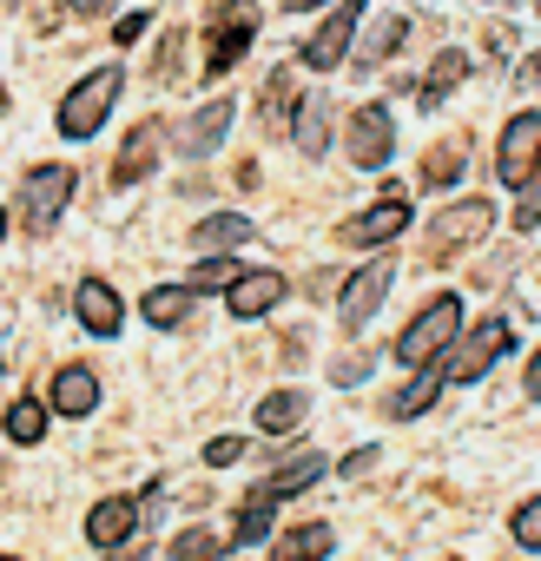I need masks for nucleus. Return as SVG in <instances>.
<instances>
[{"label": "nucleus", "instance_id": "nucleus-6", "mask_svg": "<svg viewBox=\"0 0 541 561\" xmlns=\"http://www.w3.org/2000/svg\"><path fill=\"white\" fill-rule=\"evenodd\" d=\"M344 152H350V165H364V172H383V165H390V152H396V119H390L383 100H370V106L350 113Z\"/></svg>", "mask_w": 541, "mask_h": 561}, {"label": "nucleus", "instance_id": "nucleus-10", "mask_svg": "<svg viewBox=\"0 0 541 561\" xmlns=\"http://www.w3.org/2000/svg\"><path fill=\"white\" fill-rule=\"evenodd\" d=\"M396 285V264L390 257H377V264H364L350 285H344V298H337V324L344 331H364L370 318H377V305H383V291Z\"/></svg>", "mask_w": 541, "mask_h": 561}, {"label": "nucleus", "instance_id": "nucleus-39", "mask_svg": "<svg viewBox=\"0 0 541 561\" xmlns=\"http://www.w3.org/2000/svg\"><path fill=\"white\" fill-rule=\"evenodd\" d=\"M528 397H534V403H541V351H534V357H528Z\"/></svg>", "mask_w": 541, "mask_h": 561}, {"label": "nucleus", "instance_id": "nucleus-34", "mask_svg": "<svg viewBox=\"0 0 541 561\" xmlns=\"http://www.w3.org/2000/svg\"><path fill=\"white\" fill-rule=\"evenodd\" d=\"M508 528H515V541H521V548H541V495H528V502L515 508V522H508Z\"/></svg>", "mask_w": 541, "mask_h": 561}, {"label": "nucleus", "instance_id": "nucleus-25", "mask_svg": "<svg viewBox=\"0 0 541 561\" xmlns=\"http://www.w3.org/2000/svg\"><path fill=\"white\" fill-rule=\"evenodd\" d=\"M337 548V528L331 522H304L298 535H285L278 548H270V561H324Z\"/></svg>", "mask_w": 541, "mask_h": 561}, {"label": "nucleus", "instance_id": "nucleus-21", "mask_svg": "<svg viewBox=\"0 0 541 561\" xmlns=\"http://www.w3.org/2000/svg\"><path fill=\"white\" fill-rule=\"evenodd\" d=\"M291 139H298V152H311V159L331 152V100H324V93H304V106L291 113Z\"/></svg>", "mask_w": 541, "mask_h": 561}, {"label": "nucleus", "instance_id": "nucleus-40", "mask_svg": "<svg viewBox=\"0 0 541 561\" xmlns=\"http://www.w3.org/2000/svg\"><path fill=\"white\" fill-rule=\"evenodd\" d=\"M73 14H106V0H67Z\"/></svg>", "mask_w": 541, "mask_h": 561}, {"label": "nucleus", "instance_id": "nucleus-16", "mask_svg": "<svg viewBox=\"0 0 541 561\" xmlns=\"http://www.w3.org/2000/svg\"><path fill=\"white\" fill-rule=\"evenodd\" d=\"M133 528H139V502L133 495H106L87 515V541L93 548H119V541H133Z\"/></svg>", "mask_w": 541, "mask_h": 561}, {"label": "nucleus", "instance_id": "nucleus-30", "mask_svg": "<svg viewBox=\"0 0 541 561\" xmlns=\"http://www.w3.org/2000/svg\"><path fill=\"white\" fill-rule=\"evenodd\" d=\"M462 172H469L462 146H429V152H423V185H436V192H442V185H456Z\"/></svg>", "mask_w": 541, "mask_h": 561}, {"label": "nucleus", "instance_id": "nucleus-42", "mask_svg": "<svg viewBox=\"0 0 541 561\" xmlns=\"http://www.w3.org/2000/svg\"><path fill=\"white\" fill-rule=\"evenodd\" d=\"M528 73H534V80H541V54H534V67H528Z\"/></svg>", "mask_w": 541, "mask_h": 561}, {"label": "nucleus", "instance_id": "nucleus-4", "mask_svg": "<svg viewBox=\"0 0 541 561\" xmlns=\"http://www.w3.org/2000/svg\"><path fill=\"white\" fill-rule=\"evenodd\" d=\"M73 185H80V172H73L67 159H54V165H34V172L21 179V225H27V231H54V218L67 211Z\"/></svg>", "mask_w": 541, "mask_h": 561}, {"label": "nucleus", "instance_id": "nucleus-36", "mask_svg": "<svg viewBox=\"0 0 541 561\" xmlns=\"http://www.w3.org/2000/svg\"><path fill=\"white\" fill-rule=\"evenodd\" d=\"M146 27H152V8H139V14H126V21L113 27V47H139V41H146Z\"/></svg>", "mask_w": 541, "mask_h": 561}, {"label": "nucleus", "instance_id": "nucleus-11", "mask_svg": "<svg viewBox=\"0 0 541 561\" xmlns=\"http://www.w3.org/2000/svg\"><path fill=\"white\" fill-rule=\"evenodd\" d=\"M403 225H410V198H403V185H383V198L344 225V244L370 251V244H390V238H403Z\"/></svg>", "mask_w": 541, "mask_h": 561}, {"label": "nucleus", "instance_id": "nucleus-27", "mask_svg": "<svg viewBox=\"0 0 541 561\" xmlns=\"http://www.w3.org/2000/svg\"><path fill=\"white\" fill-rule=\"evenodd\" d=\"M244 271V257L238 251H211V257H198L192 264V277H185V291L198 298V291H231V277Z\"/></svg>", "mask_w": 541, "mask_h": 561}, {"label": "nucleus", "instance_id": "nucleus-13", "mask_svg": "<svg viewBox=\"0 0 541 561\" xmlns=\"http://www.w3.org/2000/svg\"><path fill=\"white\" fill-rule=\"evenodd\" d=\"M285 271H238L231 277V318H264V311H278L285 305Z\"/></svg>", "mask_w": 541, "mask_h": 561}, {"label": "nucleus", "instance_id": "nucleus-17", "mask_svg": "<svg viewBox=\"0 0 541 561\" xmlns=\"http://www.w3.org/2000/svg\"><path fill=\"white\" fill-rule=\"evenodd\" d=\"M159 119H139L133 133H126V146H119V159H113V185H133V179H146L152 165H159Z\"/></svg>", "mask_w": 541, "mask_h": 561}, {"label": "nucleus", "instance_id": "nucleus-19", "mask_svg": "<svg viewBox=\"0 0 541 561\" xmlns=\"http://www.w3.org/2000/svg\"><path fill=\"white\" fill-rule=\"evenodd\" d=\"M60 416H93L100 410V377L87 370V364H67L60 377H54V397H47Z\"/></svg>", "mask_w": 541, "mask_h": 561}, {"label": "nucleus", "instance_id": "nucleus-35", "mask_svg": "<svg viewBox=\"0 0 541 561\" xmlns=\"http://www.w3.org/2000/svg\"><path fill=\"white\" fill-rule=\"evenodd\" d=\"M370 364H377V357L350 351V357H337V364H331V383H344V390H350V383H364V377H370Z\"/></svg>", "mask_w": 541, "mask_h": 561}, {"label": "nucleus", "instance_id": "nucleus-26", "mask_svg": "<svg viewBox=\"0 0 541 561\" xmlns=\"http://www.w3.org/2000/svg\"><path fill=\"white\" fill-rule=\"evenodd\" d=\"M139 318L159 324V331H179V324L192 318V291H185V285H159V291L139 298Z\"/></svg>", "mask_w": 541, "mask_h": 561}, {"label": "nucleus", "instance_id": "nucleus-8", "mask_svg": "<svg viewBox=\"0 0 541 561\" xmlns=\"http://www.w3.org/2000/svg\"><path fill=\"white\" fill-rule=\"evenodd\" d=\"M534 165H541V106L515 113V119L502 126V146H495V172H502V185H508V192H515Z\"/></svg>", "mask_w": 541, "mask_h": 561}, {"label": "nucleus", "instance_id": "nucleus-41", "mask_svg": "<svg viewBox=\"0 0 541 561\" xmlns=\"http://www.w3.org/2000/svg\"><path fill=\"white\" fill-rule=\"evenodd\" d=\"M311 8H324V0H285V14H311Z\"/></svg>", "mask_w": 541, "mask_h": 561}, {"label": "nucleus", "instance_id": "nucleus-5", "mask_svg": "<svg viewBox=\"0 0 541 561\" xmlns=\"http://www.w3.org/2000/svg\"><path fill=\"white\" fill-rule=\"evenodd\" d=\"M257 41V8L251 0H225V8L211 14V54H205V80H225Z\"/></svg>", "mask_w": 541, "mask_h": 561}, {"label": "nucleus", "instance_id": "nucleus-2", "mask_svg": "<svg viewBox=\"0 0 541 561\" xmlns=\"http://www.w3.org/2000/svg\"><path fill=\"white\" fill-rule=\"evenodd\" d=\"M456 331H462V298H429L410 324H403V337H396V364L403 370H416V364H429V357H442L449 344H456Z\"/></svg>", "mask_w": 541, "mask_h": 561}, {"label": "nucleus", "instance_id": "nucleus-37", "mask_svg": "<svg viewBox=\"0 0 541 561\" xmlns=\"http://www.w3.org/2000/svg\"><path fill=\"white\" fill-rule=\"evenodd\" d=\"M238 456H244V436H211V443H205V462H211V469H231Z\"/></svg>", "mask_w": 541, "mask_h": 561}, {"label": "nucleus", "instance_id": "nucleus-14", "mask_svg": "<svg viewBox=\"0 0 541 561\" xmlns=\"http://www.w3.org/2000/svg\"><path fill=\"white\" fill-rule=\"evenodd\" d=\"M73 311H80V324H87L93 337H119V331H126V311H119V298H113L106 277H80Z\"/></svg>", "mask_w": 541, "mask_h": 561}, {"label": "nucleus", "instance_id": "nucleus-20", "mask_svg": "<svg viewBox=\"0 0 541 561\" xmlns=\"http://www.w3.org/2000/svg\"><path fill=\"white\" fill-rule=\"evenodd\" d=\"M462 80H469V54H462V47H442V54L429 60V73L416 80V100H423V106H442Z\"/></svg>", "mask_w": 541, "mask_h": 561}, {"label": "nucleus", "instance_id": "nucleus-23", "mask_svg": "<svg viewBox=\"0 0 541 561\" xmlns=\"http://www.w3.org/2000/svg\"><path fill=\"white\" fill-rule=\"evenodd\" d=\"M304 416H311V397H304V390H270V397L257 403V430H264V436H291Z\"/></svg>", "mask_w": 541, "mask_h": 561}, {"label": "nucleus", "instance_id": "nucleus-24", "mask_svg": "<svg viewBox=\"0 0 541 561\" xmlns=\"http://www.w3.org/2000/svg\"><path fill=\"white\" fill-rule=\"evenodd\" d=\"M298 67H278V73H270L264 80V100H257V119L270 126V133H278V126H291V113H298Z\"/></svg>", "mask_w": 541, "mask_h": 561}, {"label": "nucleus", "instance_id": "nucleus-44", "mask_svg": "<svg viewBox=\"0 0 541 561\" xmlns=\"http://www.w3.org/2000/svg\"><path fill=\"white\" fill-rule=\"evenodd\" d=\"M0 561H14V554H0Z\"/></svg>", "mask_w": 541, "mask_h": 561}, {"label": "nucleus", "instance_id": "nucleus-9", "mask_svg": "<svg viewBox=\"0 0 541 561\" xmlns=\"http://www.w3.org/2000/svg\"><path fill=\"white\" fill-rule=\"evenodd\" d=\"M357 21H364V0H337V14H331V21L304 41V54H298V60H304L311 73L344 67V60H350V41H357Z\"/></svg>", "mask_w": 541, "mask_h": 561}, {"label": "nucleus", "instance_id": "nucleus-3", "mask_svg": "<svg viewBox=\"0 0 541 561\" xmlns=\"http://www.w3.org/2000/svg\"><path fill=\"white\" fill-rule=\"evenodd\" d=\"M508 351H515V324H508V318H482L475 331H462V337L442 351V377H449V383H475V377H488L495 357H508Z\"/></svg>", "mask_w": 541, "mask_h": 561}, {"label": "nucleus", "instance_id": "nucleus-18", "mask_svg": "<svg viewBox=\"0 0 541 561\" xmlns=\"http://www.w3.org/2000/svg\"><path fill=\"white\" fill-rule=\"evenodd\" d=\"M251 238H257V225H251L244 211H211V218L192 225V251H205V257H211V251H244Z\"/></svg>", "mask_w": 541, "mask_h": 561}, {"label": "nucleus", "instance_id": "nucleus-1", "mask_svg": "<svg viewBox=\"0 0 541 561\" xmlns=\"http://www.w3.org/2000/svg\"><path fill=\"white\" fill-rule=\"evenodd\" d=\"M119 87H126V73H119V67H93L87 80H73V93H67V100H60V113H54L60 139H93V133L106 126V113H113Z\"/></svg>", "mask_w": 541, "mask_h": 561}, {"label": "nucleus", "instance_id": "nucleus-38", "mask_svg": "<svg viewBox=\"0 0 541 561\" xmlns=\"http://www.w3.org/2000/svg\"><path fill=\"white\" fill-rule=\"evenodd\" d=\"M370 462H377V449H350V456H344V476H364Z\"/></svg>", "mask_w": 541, "mask_h": 561}, {"label": "nucleus", "instance_id": "nucleus-7", "mask_svg": "<svg viewBox=\"0 0 541 561\" xmlns=\"http://www.w3.org/2000/svg\"><path fill=\"white\" fill-rule=\"evenodd\" d=\"M488 231H495V205H488V198H462V205H449V211L429 225V257H456V251L482 244Z\"/></svg>", "mask_w": 541, "mask_h": 561}, {"label": "nucleus", "instance_id": "nucleus-12", "mask_svg": "<svg viewBox=\"0 0 541 561\" xmlns=\"http://www.w3.org/2000/svg\"><path fill=\"white\" fill-rule=\"evenodd\" d=\"M231 113H238V106H231V93L205 100V106H198V113L185 119V133H179L185 146H179V152H185V159H211V152L225 146V133H231Z\"/></svg>", "mask_w": 541, "mask_h": 561}, {"label": "nucleus", "instance_id": "nucleus-32", "mask_svg": "<svg viewBox=\"0 0 541 561\" xmlns=\"http://www.w3.org/2000/svg\"><path fill=\"white\" fill-rule=\"evenodd\" d=\"M225 554V541L211 535V528H185L179 541H172V561H218Z\"/></svg>", "mask_w": 541, "mask_h": 561}, {"label": "nucleus", "instance_id": "nucleus-33", "mask_svg": "<svg viewBox=\"0 0 541 561\" xmlns=\"http://www.w3.org/2000/svg\"><path fill=\"white\" fill-rule=\"evenodd\" d=\"M515 192H521V205H515V225H521V231H534V225H541V165H534V172H528Z\"/></svg>", "mask_w": 541, "mask_h": 561}, {"label": "nucleus", "instance_id": "nucleus-43", "mask_svg": "<svg viewBox=\"0 0 541 561\" xmlns=\"http://www.w3.org/2000/svg\"><path fill=\"white\" fill-rule=\"evenodd\" d=\"M0 231H8V211H0Z\"/></svg>", "mask_w": 541, "mask_h": 561}, {"label": "nucleus", "instance_id": "nucleus-15", "mask_svg": "<svg viewBox=\"0 0 541 561\" xmlns=\"http://www.w3.org/2000/svg\"><path fill=\"white\" fill-rule=\"evenodd\" d=\"M442 383H449V377H442V357H429V364H416V370H410V383H403V390H396V397L383 403V416H396V423H410V416H423V410H429V403L442 397Z\"/></svg>", "mask_w": 541, "mask_h": 561}, {"label": "nucleus", "instance_id": "nucleus-28", "mask_svg": "<svg viewBox=\"0 0 541 561\" xmlns=\"http://www.w3.org/2000/svg\"><path fill=\"white\" fill-rule=\"evenodd\" d=\"M264 535H270V495H264V489H251V495L238 502V522H231V541H238V548H257Z\"/></svg>", "mask_w": 541, "mask_h": 561}, {"label": "nucleus", "instance_id": "nucleus-31", "mask_svg": "<svg viewBox=\"0 0 541 561\" xmlns=\"http://www.w3.org/2000/svg\"><path fill=\"white\" fill-rule=\"evenodd\" d=\"M403 41H410V21H403V14H383V21L370 27V41H364V54H357V60H390Z\"/></svg>", "mask_w": 541, "mask_h": 561}, {"label": "nucleus", "instance_id": "nucleus-29", "mask_svg": "<svg viewBox=\"0 0 541 561\" xmlns=\"http://www.w3.org/2000/svg\"><path fill=\"white\" fill-rule=\"evenodd\" d=\"M47 416H54V403L21 397V403L8 410V436H14V443H41V436H47Z\"/></svg>", "mask_w": 541, "mask_h": 561}, {"label": "nucleus", "instance_id": "nucleus-22", "mask_svg": "<svg viewBox=\"0 0 541 561\" xmlns=\"http://www.w3.org/2000/svg\"><path fill=\"white\" fill-rule=\"evenodd\" d=\"M318 476H324V456H318V449H298V456H285L278 469H270V476H264L257 489H264L270 502H278V495H304V489H311Z\"/></svg>", "mask_w": 541, "mask_h": 561}]
</instances>
